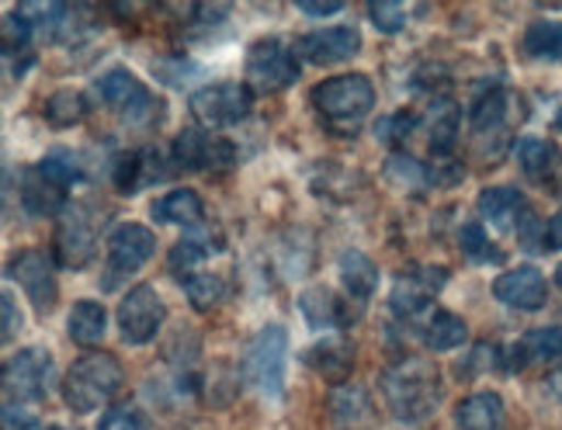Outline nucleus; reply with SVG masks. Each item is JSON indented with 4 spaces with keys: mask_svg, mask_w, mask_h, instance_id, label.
<instances>
[{
    "mask_svg": "<svg viewBox=\"0 0 562 430\" xmlns=\"http://www.w3.org/2000/svg\"><path fill=\"white\" fill-rule=\"evenodd\" d=\"M389 414L403 423H420L441 406V372L430 358H403L379 378Z\"/></svg>",
    "mask_w": 562,
    "mask_h": 430,
    "instance_id": "nucleus-1",
    "label": "nucleus"
},
{
    "mask_svg": "<svg viewBox=\"0 0 562 430\" xmlns=\"http://www.w3.org/2000/svg\"><path fill=\"white\" fill-rule=\"evenodd\" d=\"M125 385V372L115 354L91 351L70 364L63 375V403L74 414H94L104 403H112Z\"/></svg>",
    "mask_w": 562,
    "mask_h": 430,
    "instance_id": "nucleus-2",
    "label": "nucleus"
},
{
    "mask_svg": "<svg viewBox=\"0 0 562 430\" xmlns=\"http://www.w3.org/2000/svg\"><path fill=\"white\" fill-rule=\"evenodd\" d=\"M316 115L327 122L334 133H355L361 118L375 108V88L364 73H344L323 80L310 94Z\"/></svg>",
    "mask_w": 562,
    "mask_h": 430,
    "instance_id": "nucleus-3",
    "label": "nucleus"
},
{
    "mask_svg": "<svg viewBox=\"0 0 562 430\" xmlns=\"http://www.w3.org/2000/svg\"><path fill=\"white\" fill-rule=\"evenodd\" d=\"M285 369H289V330L281 322L261 327L240 358V372L250 389H257L268 399H278L285 393Z\"/></svg>",
    "mask_w": 562,
    "mask_h": 430,
    "instance_id": "nucleus-4",
    "label": "nucleus"
},
{
    "mask_svg": "<svg viewBox=\"0 0 562 430\" xmlns=\"http://www.w3.org/2000/svg\"><path fill=\"white\" fill-rule=\"evenodd\" d=\"M94 94L133 125H154L164 118V101L149 94L146 83L125 67L108 70L94 80Z\"/></svg>",
    "mask_w": 562,
    "mask_h": 430,
    "instance_id": "nucleus-5",
    "label": "nucleus"
},
{
    "mask_svg": "<svg viewBox=\"0 0 562 430\" xmlns=\"http://www.w3.org/2000/svg\"><path fill=\"white\" fill-rule=\"evenodd\" d=\"M247 88L257 94H278L299 80V53L281 38H257L247 49Z\"/></svg>",
    "mask_w": 562,
    "mask_h": 430,
    "instance_id": "nucleus-6",
    "label": "nucleus"
},
{
    "mask_svg": "<svg viewBox=\"0 0 562 430\" xmlns=\"http://www.w3.org/2000/svg\"><path fill=\"white\" fill-rule=\"evenodd\" d=\"M56 378V364L53 354L46 348H21L4 361V372H0V382H4V396L8 403H38L46 399Z\"/></svg>",
    "mask_w": 562,
    "mask_h": 430,
    "instance_id": "nucleus-7",
    "label": "nucleus"
},
{
    "mask_svg": "<svg viewBox=\"0 0 562 430\" xmlns=\"http://www.w3.org/2000/svg\"><path fill=\"white\" fill-rule=\"evenodd\" d=\"M157 253V233L139 223H122L108 236V264H104V282L101 288L112 292L119 288L122 278L136 274L149 257Z\"/></svg>",
    "mask_w": 562,
    "mask_h": 430,
    "instance_id": "nucleus-8",
    "label": "nucleus"
},
{
    "mask_svg": "<svg viewBox=\"0 0 562 430\" xmlns=\"http://www.w3.org/2000/svg\"><path fill=\"white\" fill-rule=\"evenodd\" d=\"M191 115L199 118L205 128H226L236 125L250 115L254 108V91L240 80H223V83H209V88L194 91L188 98Z\"/></svg>",
    "mask_w": 562,
    "mask_h": 430,
    "instance_id": "nucleus-9",
    "label": "nucleus"
},
{
    "mask_svg": "<svg viewBox=\"0 0 562 430\" xmlns=\"http://www.w3.org/2000/svg\"><path fill=\"white\" fill-rule=\"evenodd\" d=\"M164 319H167V306L154 285L128 288L119 303V330H122V340L133 343V348L157 340V333L164 330Z\"/></svg>",
    "mask_w": 562,
    "mask_h": 430,
    "instance_id": "nucleus-10",
    "label": "nucleus"
},
{
    "mask_svg": "<svg viewBox=\"0 0 562 430\" xmlns=\"http://www.w3.org/2000/svg\"><path fill=\"white\" fill-rule=\"evenodd\" d=\"M8 274L21 285V292L29 295V303L35 313H53L59 298V282H56V264L49 253H42L35 247L21 250L14 261L8 264Z\"/></svg>",
    "mask_w": 562,
    "mask_h": 430,
    "instance_id": "nucleus-11",
    "label": "nucleus"
},
{
    "mask_svg": "<svg viewBox=\"0 0 562 430\" xmlns=\"http://www.w3.org/2000/svg\"><path fill=\"white\" fill-rule=\"evenodd\" d=\"M448 285V268H409L396 278L393 285V295H389V306L400 319H417L430 303H435V295Z\"/></svg>",
    "mask_w": 562,
    "mask_h": 430,
    "instance_id": "nucleus-12",
    "label": "nucleus"
},
{
    "mask_svg": "<svg viewBox=\"0 0 562 430\" xmlns=\"http://www.w3.org/2000/svg\"><path fill=\"white\" fill-rule=\"evenodd\" d=\"M175 163L184 170H226L236 163V149L223 136H212L205 128H181L175 136Z\"/></svg>",
    "mask_w": 562,
    "mask_h": 430,
    "instance_id": "nucleus-13",
    "label": "nucleus"
},
{
    "mask_svg": "<svg viewBox=\"0 0 562 430\" xmlns=\"http://www.w3.org/2000/svg\"><path fill=\"white\" fill-rule=\"evenodd\" d=\"M94 247H98V233H94V223L88 219V215H83V208L63 212V219L56 226V236H53L56 264L70 268V271L88 268L91 257H94Z\"/></svg>",
    "mask_w": 562,
    "mask_h": 430,
    "instance_id": "nucleus-14",
    "label": "nucleus"
},
{
    "mask_svg": "<svg viewBox=\"0 0 562 430\" xmlns=\"http://www.w3.org/2000/svg\"><path fill=\"white\" fill-rule=\"evenodd\" d=\"M493 295H496V303H504L510 309L535 313V309H542L549 303V282H546V274L538 268L521 264V268H510V271H504L501 278H496Z\"/></svg>",
    "mask_w": 562,
    "mask_h": 430,
    "instance_id": "nucleus-15",
    "label": "nucleus"
},
{
    "mask_svg": "<svg viewBox=\"0 0 562 430\" xmlns=\"http://www.w3.org/2000/svg\"><path fill=\"white\" fill-rule=\"evenodd\" d=\"M361 49V32L351 25H337V29H319L310 32L295 42V53L299 59L316 63V67H334V63H344L358 56Z\"/></svg>",
    "mask_w": 562,
    "mask_h": 430,
    "instance_id": "nucleus-16",
    "label": "nucleus"
},
{
    "mask_svg": "<svg viewBox=\"0 0 562 430\" xmlns=\"http://www.w3.org/2000/svg\"><path fill=\"white\" fill-rule=\"evenodd\" d=\"M167 170L160 167V149L146 146V149H133V154H125L115 160L112 167V181L122 195H139L146 184H157Z\"/></svg>",
    "mask_w": 562,
    "mask_h": 430,
    "instance_id": "nucleus-17",
    "label": "nucleus"
},
{
    "mask_svg": "<svg viewBox=\"0 0 562 430\" xmlns=\"http://www.w3.org/2000/svg\"><path fill=\"white\" fill-rule=\"evenodd\" d=\"M302 361L327 382L344 385V378H348L355 369V348L344 337H323L319 343H313V348L302 354Z\"/></svg>",
    "mask_w": 562,
    "mask_h": 430,
    "instance_id": "nucleus-18",
    "label": "nucleus"
},
{
    "mask_svg": "<svg viewBox=\"0 0 562 430\" xmlns=\"http://www.w3.org/2000/svg\"><path fill=\"white\" fill-rule=\"evenodd\" d=\"M299 309L302 316H306V322L313 330H337V327H348V322L355 319L351 309H344L340 298L330 292V288H306L299 295Z\"/></svg>",
    "mask_w": 562,
    "mask_h": 430,
    "instance_id": "nucleus-19",
    "label": "nucleus"
},
{
    "mask_svg": "<svg viewBox=\"0 0 562 430\" xmlns=\"http://www.w3.org/2000/svg\"><path fill=\"white\" fill-rule=\"evenodd\" d=\"M424 125H427V146L435 157H448L451 146L459 139V125H462V115H459V104L451 98H435L424 115Z\"/></svg>",
    "mask_w": 562,
    "mask_h": 430,
    "instance_id": "nucleus-20",
    "label": "nucleus"
},
{
    "mask_svg": "<svg viewBox=\"0 0 562 430\" xmlns=\"http://www.w3.org/2000/svg\"><path fill=\"white\" fill-rule=\"evenodd\" d=\"M480 215L496 226V229H514V226H521V219L531 212L525 195L517 188H486L483 195H480Z\"/></svg>",
    "mask_w": 562,
    "mask_h": 430,
    "instance_id": "nucleus-21",
    "label": "nucleus"
},
{
    "mask_svg": "<svg viewBox=\"0 0 562 430\" xmlns=\"http://www.w3.org/2000/svg\"><path fill=\"white\" fill-rule=\"evenodd\" d=\"M149 215L160 223V226H188V229H199L205 219V205L202 199L194 195L191 188H178V191H167L164 199L154 202Z\"/></svg>",
    "mask_w": 562,
    "mask_h": 430,
    "instance_id": "nucleus-22",
    "label": "nucleus"
},
{
    "mask_svg": "<svg viewBox=\"0 0 562 430\" xmlns=\"http://www.w3.org/2000/svg\"><path fill=\"white\" fill-rule=\"evenodd\" d=\"M18 199H21V205H25V212L29 215H38V219H42V215H56V212L67 208V191L42 178L38 167H32V170H25V174H21Z\"/></svg>",
    "mask_w": 562,
    "mask_h": 430,
    "instance_id": "nucleus-23",
    "label": "nucleus"
},
{
    "mask_svg": "<svg viewBox=\"0 0 562 430\" xmlns=\"http://www.w3.org/2000/svg\"><path fill=\"white\" fill-rule=\"evenodd\" d=\"M504 399L496 393H472L456 406L459 430H504Z\"/></svg>",
    "mask_w": 562,
    "mask_h": 430,
    "instance_id": "nucleus-24",
    "label": "nucleus"
},
{
    "mask_svg": "<svg viewBox=\"0 0 562 430\" xmlns=\"http://www.w3.org/2000/svg\"><path fill=\"white\" fill-rule=\"evenodd\" d=\"M330 420L340 427V430H361L372 423V399L364 389H358V385H337V389L330 393Z\"/></svg>",
    "mask_w": 562,
    "mask_h": 430,
    "instance_id": "nucleus-25",
    "label": "nucleus"
},
{
    "mask_svg": "<svg viewBox=\"0 0 562 430\" xmlns=\"http://www.w3.org/2000/svg\"><path fill=\"white\" fill-rule=\"evenodd\" d=\"M340 282L344 288H348L351 298H358V303H369V298L375 295L379 288V268L369 253L361 250H344L340 253Z\"/></svg>",
    "mask_w": 562,
    "mask_h": 430,
    "instance_id": "nucleus-26",
    "label": "nucleus"
},
{
    "mask_svg": "<svg viewBox=\"0 0 562 430\" xmlns=\"http://www.w3.org/2000/svg\"><path fill=\"white\" fill-rule=\"evenodd\" d=\"M510 361L507 369H525L528 361H555L562 358V327H538L531 333H525L521 340L510 348Z\"/></svg>",
    "mask_w": 562,
    "mask_h": 430,
    "instance_id": "nucleus-27",
    "label": "nucleus"
},
{
    "mask_svg": "<svg viewBox=\"0 0 562 430\" xmlns=\"http://www.w3.org/2000/svg\"><path fill=\"white\" fill-rule=\"evenodd\" d=\"M420 337H424V343L430 351H456L469 340V327H465L462 316L448 313V309H435L424 319Z\"/></svg>",
    "mask_w": 562,
    "mask_h": 430,
    "instance_id": "nucleus-28",
    "label": "nucleus"
},
{
    "mask_svg": "<svg viewBox=\"0 0 562 430\" xmlns=\"http://www.w3.org/2000/svg\"><path fill=\"white\" fill-rule=\"evenodd\" d=\"M104 327H108V313L101 303H94V298H80V303L70 309L67 333L74 343H80V348H94V343H101Z\"/></svg>",
    "mask_w": 562,
    "mask_h": 430,
    "instance_id": "nucleus-29",
    "label": "nucleus"
},
{
    "mask_svg": "<svg viewBox=\"0 0 562 430\" xmlns=\"http://www.w3.org/2000/svg\"><path fill=\"white\" fill-rule=\"evenodd\" d=\"M514 157H517V167H521L525 174L535 178V181L549 178L552 170L559 167V149H555V143H549V139H542V136H525V139H517Z\"/></svg>",
    "mask_w": 562,
    "mask_h": 430,
    "instance_id": "nucleus-30",
    "label": "nucleus"
},
{
    "mask_svg": "<svg viewBox=\"0 0 562 430\" xmlns=\"http://www.w3.org/2000/svg\"><path fill=\"white\" fill-rule=\"evenodd\" d=\"M521 46L531 59H546V63L562 59V21H552V18L531 21Z\"/></svg>",
    "mask_w": 562,
    "mask_h": 430,
    "instance_id": "nucleus-31",
    "label": "nucleus"
},
{
    "mask_svg": "<svg viewBox=\"0 0 562 430\" xmlns=\"http://www.w3.org/2000/svg\"><path fill=\"white\" fill-rule=\"evenodd\" d=\"M510 104L514 98L507 91H490L483 94L480 101L472 104V128L480 136H493V133H504V125H507V115H510Z\"/></svg>",
    "mask_w": 562,
    "mask_h": 430,
    "instance_id": "nucleus-32",
    "label": "nucleus"
},
{
    "mask_svg": "<svg viewBox=\"0 0 562 430\" xmlns=\"http://www.w3.org/2000/svg\"><path fill=\"white\" fill-rule=\"evenodd\" d=\"M42 115H46V122L53 128L80 125L83 118H88V98H83L80 91H74V88H63V91L49 94L46 108H42Z\"/></svg>",
    "mask_w": 562,
    "mask_h": 430,
    "instance_id": "nucleus-33",
    "label": "nucleus"
},
{
    "mask_svg": "<svg viewBox=\"0 0 562 430\" xmlns=\"http://www.w3.org/2000/svg\"><path fill=\"white\" fill-rule=\"evenodd\" d=\"M209 236H184L167 253V268L175 271L181 282H188L191 274H199V264L205 261L209 253H215V247H209Z\"/></svg>",
    "mask_w": 562,
    "mask_h": 430,
    "instance_id": "nucleus-34",
    "label": "nucleus"
},
{
    "mask_svg": "<svg viewBox=\"0 0 562 430\" xmlns=\"http://www.w3.org/2000/svg\"><path fill=\"white\" fill-rule=\"evenodd\" d=\"M35 167L42 170V178L53 181V184L63 188V191L74 188V184L83 178V167H80V160L70 154V149H53V154H46Z\"/></svg>",
    "mask_w": 562,
    "mask_h": 430,
    "instance_id": "nucleus-35",
    "label": "nucleus"
},
{
    "mask_svg": "<svg viewBox=\"0 0 562 430\" xmlns=\"http://www.w3.org/2000/svg\"><path fill=\"white\" fill-rule=\"evenodd\" d=\"M184 292H188L194 309L209 313V309H215L226 298V282H223L220 274H212V271H199V274H191L188 282H184Z\"/></svg>",
    "mask_w": 562,
    "mask_h": 430,
    "instance_id": "nucleus-36",
    "label": "nucleus"
},
{
    "mask_svg": "<svg viewBox=\"0 0 562 430\" xmlns=\"http://www.w3.org/2000/svg\"><path fill=\"white\" fill-rule=\"evenodd\" d=\"M385 181L400 191H420L427 188V167L417 163L409 154H393L385 160Z\"/></svg>",
    "mask_w": 562,
    "mask_h": 430,
    "instance_id": "nucleus-37",
    "label": "nucleus"
},
{
    "mask_svg": "<svg viewBox=\"0 0 562 430\" xmlns=\"http://www.w3.org/2000/svg\"><path fill=\"white\" fill-rule=\"evenodd\" d=\"M459 247H462V253L469 257V261H475V264H496L501 261V250H493V244H490V236H486V229H483V223H465L462 229H459Z\"/></svg>",
    "mask_w": 562,
    "mask_h": 430,
    "instance_id": "nucleus-38",
    "label": "nucleus"
},
{
    "mask_svg": "<svg viewBox=\"0 0 562 430\" xmlns=\"http://www.w3.org/2000/svg\"><path fill=\"white\" fill-rule=\"evenodd\" d=\"M369 18L382 35H396L406 29V8L400 4V0H372Z\"/></svg>",
    "mask_w": 562,
    "mask_h": 430,
    "instance_id": "nucleus-39",
    "label": "nucleus"
},
{
    "mask_svg": "<svg viewBox=\"0 0 562 430\" xmlns=\"http://www.w3.org/2000/svg\"><path fill=\"white\" fill-rule=\"evenodd\" d=\"M417 128V115L409 112H396V115H385L375 122V139L389 143V146H403L409 139V133Z\"/></svg>",
    "mask_w": 562,
    "mask_h": 430,
    "instance_id": "nucleus-40",
    "label": "nucleus"
},
{
    "mask_svg": "<svg viewBox=\"0 0 562 430\" xmlns=\"http://www.w3.org/2000/svg\"><path fill=\"white\" fill-rule=\"evenodd\" d=\"M35 29H32V21L29 18H21L18 11H11L4 18V56L11 59L14 53H25L29 49V42H32Z\"/></svg>",
    "mask_w": 562,
    "mask_h": 430,
    "instance_id": "nucleus-41",
    "label": "nucleus"
},
{
    "mask_svg": "<svg viewBox=\"0 0 562 430\" xmlns=\"http://www.w3.org/2000/svg\"><path fill=\"white\" fill-rule=\"evenodd\" d=\"M98 430H146V420L136 406H115L98 420Z\"/></svg>",
    "mask_w": 562,
    "mask_h": 430,
    "instance_id": "nucleus-42",
    "label": "nucleus"
},
{
    "mask_svg": "<svg viewBox=\"0 0 562 430\" xmlns=\"http://www.w3.org/2000/svg\"><path fill=\"white\" fill-rule=\"evenodd\" d=\"M462 178H465V167L456 160H438L435 167H427V184H435V188L459 184Z\"/></svg>",
    "mask_w": 562,
    "mask_h": 430,
    "instance_id": "nucleus-43",
    "label": "nucleus"
},
{
    "mask_svg": "<svg viewBox=\"0 0 562 430\" xmlns=\"http://www.w3.org/2000/svg\"><path fill=\"white\" fill-rule=\"evenodd\" d=\"M0 313H4V333H0V337H4V343H11L21 333V322H25V316H21V309H18L11 292L0 295Z\"/></svg>",
    "mask_w": 562,
    "mask_h": 430,
    "instance_id": "nucleus-44",
    "label": "nucleus"
},
{
    "mask_svg": "<svg viewBox=\"0 0 562 430\" xmlns=\"http://www.w3.org/2000/svg\"><path fill=\"white\" fill-rule=\"evenodd\" d=\"M4 430H35V417L18 403H4V414H0Z\"/></svg>",
    "mask_w": 562,
    "mask_h": 430,
    "instance_id": "nucleus-45",
    "label": "nucleus"
},
{
    "mask_svg": "<svg viewBox=\"0 0 562 430\" xmlns=\"http://www.w3.org/2000/svg\"><path fill=\"white\" fill-rule=\"evenodd\" d=\"M191 70H194V63H188V59H181V56H178L175 63H167V59L154 63V73H160V77H164L167 83H178V88H181V83H184L181 77H188Z\"/></svg>",
    "mask_w": 562,
    "mask_h": 430,
    "instance_id": "nucleus-46",
    "label": "nucleus"
},
{
    "mask_svg": "<svg viewBox=\"0 0 562 430\" xmlns=\"http://www.w3.org/2000/svg\"><path fill=\"white\" fill-rule=\"evenodd\" d=\"M299 11L302 14H310V18H330V14H340L344 11V4L340 0H299Z\"/></svg>",
    "mask_w": 562,
    "mask_h": 430,
    "instance_id": "nucleus-47",
    "label": "nucleus"
},
{
    "mask_svg": "<svg viewBox=\"0 0 562 430\" xmlns=\"http://www.w3.org/2000/svg\"><path fill=\"white\" fill-rule=\"evenodd\" d=\"M546 244H549V250H562V208L552 215L549 226H546Z\"/></svg>",
    "mask_w": 562,
    "mask_h": 430,
    "instance_id": "nucleus-48",
    "label": "nucleus"
},
{
    "mask_svg": "<svg viewBox=\"0 0 562 430\" xmlns=\"http://www.w3.org/2000/svg\"><path fill=\"white\" fill-rule=\"evenodd\" d=\"M542 385H546V393H549L552 399H559V403H562V369H555V372H549Z\"/></svg>",
    "mask_w": 562,
    "mask_h": 430,
    "instance_id": "nucleus-49",
    "label": "nucleus"
},
{
    "mask_svg": "<svg viewBox=\"0 0 562 430\" xmlns=\"http://www.w3.org/2000/svg\"><path fill=\"white\" fill-rule=\"evenodd\" d=\"M555 285H559V288H562V264H559V268H555Z\"/></svg>",
    "mask_w": 562,
    "mask_h": 430,
    "instance_id": "nucleus-50",
    "label": "nucleus"
},
{
    "mask_svg": "<svg viewBox=\"0 0 562 430\" xmlns=\"http://www.w3.org/2000/svg\"><path fill=\"white\" fill-rule=\"evenodd\" d=\"M42 430H67V427H56V423H53V427H42Z\"/></svg>",
    "mask_w": 562,
    "mask_h": 430,
    "instance_id": "nucleus-51",
    "label": "nucleus"
}]
</instances>
